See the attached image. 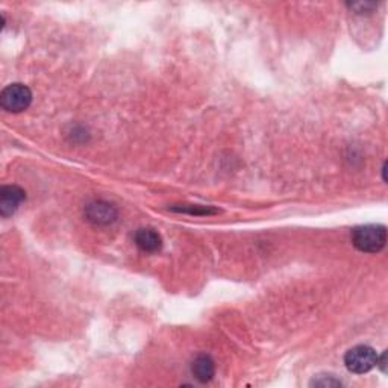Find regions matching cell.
I'll return each mask as SVG.
<instances>
[{
    "label": "cell",
    "mask_w": 388,
    "mask_h": 388,
    "mask_svg": "<svg viewBox=\"0 0 388 388\" xmlns=\"http://www.w3.org/2000/svg\"><path fill=\"white\" fill-rule=\"evenodd\" d=\"M352 243L361 252L378 254L385 247L387 230L382 225L360 226L352 232Z\"/></svg>",
    "instance_id": "cell-1"
},
{
    "label": "cell",
    "mask_w": 388,
    "mask_h": 388,
    "mask_svg": "<svg viewBox=\"0 0 388 388\" xmlns=\"http://www.w3.org/2000/svg\"><path fill=\"white\" fill-rule=\"evenodd\" d=\"M376 361H378V353L370 346L360 345L352 347L346 352L345 364L346 369L352 373L362 374L367 373L376 367Z\"/></svg>",
    "instance_id": "cell-2"
},
{
    "label": "cell",
    "mask_w": 388,
    "mask_h": 388,
    "mask_svg": "<svg viewBox=\"0 0 388 388\" xmlns=\"http://www.w3.org/2000/svg\"><path fill=\"white\" fill-rule=\"evenodd\" d=\"M32 91L23 84H11L0 93V105L8 112L18 114L29 108Z\"/></svg>",
    "instance_id": "cell-3"
},
{
    "label": "cell",
    "mask_w": 388,
    "mask_h": 388,
    "mask_svg": "<svg viewBox=\"0 0 388 388\" xmlns=\"http://www.w3.org/2000/svg\"><path fill=\"white\" fill-rule=\"evenodd\" d=\"M85 217L87 220L93 225L107 226L117 220V208L112 203L105 200H93L85 207Z\"/></svg>",
    "instance_id": "cell-4"
},
{
    "label": "cell",
    "mask_w": 388,
    "mask_h": 388,
    "mask_svg": "<svg viewBox=\"0 0 388 388\" xmlns=\"http://www.w3.org/2000/svg\"><path fill=\"white\" fill-rule=\"evenodd\" d=\"M26 193L18 185H5L0 188V214L2 217L13 215L20 205L25 202Z\"/></svg>",
    "instance_id": "cell-5"
},
{
    "label": "cell",
    "mask_w": 388,
    "mask_h": 388,
    "mask_svg": "<svg viewBox=\"0 0 388 388\" xmlns=\"http://www.w3.org/2000/svg\"><path fill=\"white\" fill-rule=\"evenodd\" d=\"M134 243L144 254H156L163 247V238L152 227H140L134 235Z\"/></svg>",
    "instance_id": "cell-6"
},
{
    "label": "cell",
    "mask_w": 388,
    "mask_h": 388,
    "mask_svg": "<svg viewBox=\"0 0 388 388\" xmlns=\"http://www.w3.org/2000/svg\"><path fill=\"white\" fill-rule=\"evenodd\" d=\"M191 373L199 382L207 384L215 374V362L208 353H200L191 364Z\"/></svg>",
    "instance_id": "cell-7"
},
{
    "label": "cell",
    "mask_w": 388,
    "mask_h": 388,
    "mask_svg": "<svg viewBox=\"0 0 388 388\" xmlns=\"http://www.w3.org/2000/svg\"><path fill=\"white\" fill-rule=\"evenodd\" d=\"M173 211H180V212H188V214H196V215H208V214H215L217 210H212L211 207H199V205H180V208L173 207Z\"/></svg>",
    "instance_id": "cell-8"
},
{
    "label": "cell",
    "mask_w": 388,
    "mask_h": 388,
    "mask_svg": "<svg viewBox=\"0 0 388 388\" xmlns=\"http://www.w3.org/2000/svg\"><path fill=\"white\" fill-rule=\"evenodd\" d=\"M311 385H316V387H340L341 382L338 379H335L334 376H330V374H328V378H326V374H320L317 379L314 378Z\"/></svg>",
    "instance_id": "cell-9"
}]
</instances>
